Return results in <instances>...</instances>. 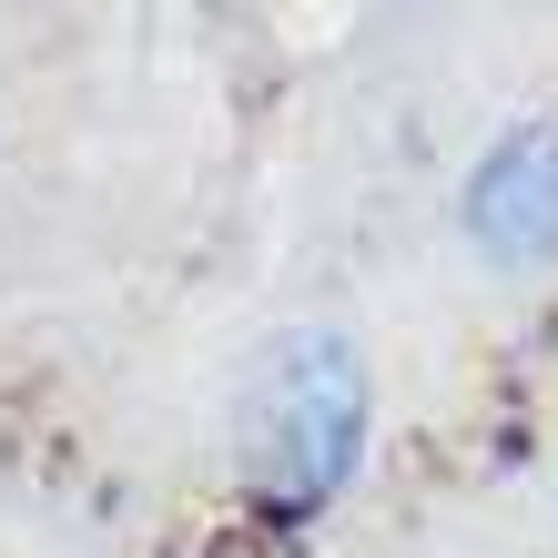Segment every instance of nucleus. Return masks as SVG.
<instances>
[{
	"label": "nucleus",
	"mask_w": 558,
	"mask_h": 558,
	"mask_svg": "<svg viewBox=\"0 0 558 558\" xmlns=\"http://www.w3.org/2000/svg\"><path fill=\"white\" fill-rule=\"evenodd\" d=\"M457 234H468L477 265H498V275L558 265V122H518V133H498L468 162Z\"/></svg>",
	"instance_id": "obj_2"
},
{
	"label": "nucleus",
	"mask_w": 558,
	"mask_h": 558,
	"mask_svg": "<svg viewBox=\"0 0 558 558\" xmlns=\"http://www.w3.org/2000/svg\"><path fill=\"white\" fill-rule=\"evenodd\" d=\"M244 477L284 529L345 498V477L366 468V355L336 325H284L244 366Z\"/></svg>",
	"instance_id": "obj_1"
}]
</instances>
